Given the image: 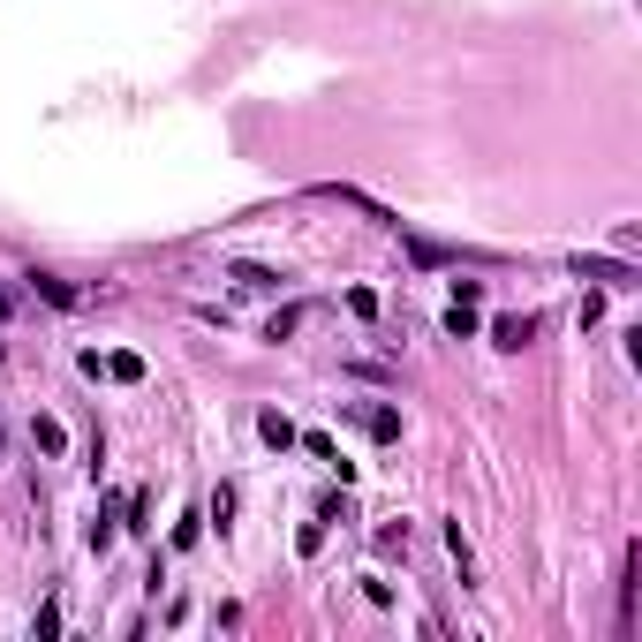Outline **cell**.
<instances>
[{"mask_svg":"<svg viewBox=\"0 0 642 642\" xmlns=\"http://www.w3.org/2000/svg\"><path fill=\"white\" fill-rule=\"evenodd\" d=\"M491 340H499V348H529V340H537V318H529V310H514V318H491Z\"/></svg>","mask_w":642,"mask_h":642,"instance_id":"3","label":"cell"},{"mask_svg":"<svg viewBox=\"0 0 642 642\" xmlns=\"http://www.w3.org/2000/svg\"><path fill=\"white\" fill-rule=\"evenodd\" d=\"M0 318H8V288H0Z\"/></svg>","mask_w":642,"mask_h":642,"instance_id":"12","label":"cell"},{"mask_svg":"<svg viewBox=\"0 0 642 642\" xmlns=\"http://www.w3.org/2000/svg\"><path fill=\"white\" fill-rule=\"evenodd\" d=\"M31 288H38V295H46V303H53V310H76V303H84V288H68L61 272H31Z\"/></svg>","mask_w":642,"mask_h":642,"instance_id":"4","label":"cell"},{"mask_svg":"<svg viewBox=\"0 0 642 642\" xmlns=\"http://www.w3.org/2000/svg\"><path fill=\"white\" fill-rule=\"evenodd\" d=\"M227 280H235V288H250V295L280 288V272H265V265H227Z\"/></svg>","mask_w":642,"mask_h":642,"instance_id":"5","label":"cell"},{"mask_svg":"<svg viewBox=\"0 0 642 642\" xmlns=\"http://www.w3.org/2000/svg\"><path fill=\"white\" fill-rule=\"evenodd\" d=\"M446 333L469 340V333H476V303H461V295H454V310H446Z\"/></svg>","mask_w":642,"mask_h":642,"instance_id":"9","label":"cell"},{"mask_svg":"<svg viewBox=\"0 0 642 642\" xmlns=\"http://www.w3.org/2000/svg\"><path fill=\"white\" fill-rule=\"evenodd\" d=\"M303 446H310V454H318V461H333V469H340V476H348V461H340V446H333V439H325V431H310V439H303Z\"/></svg>","mask_w":642,"mask_h":642,"instance_id":"11","label":"cell"},{"mask_svg":"<svg viewBox=\"0 0 642 642\" xmlns=\"http://www.w3.org/2000/svg\"><path fill=\"white\" fill-rule=\"evenodd\" d=\"M31 439H38V454H61V446H68V431H61L53 416H38V423H31Z\"/></svg>","mask_w":642,"mask_h":642,"instance_id":"8","label":"cell"},{"mask_svg":"<svg viewBox=\"0 0 642 642\" xmlns=\"http://www.w3.org/2000/svg\"><path fill=\"white\" fill-rule=\"evenodd\" d=\"M575 280H597V288H635V265H627V257H575Z\"/></svg>","mask_w":642,"mask_h":642,"instance_id":"1","label":"cell"},{"mask_svg":"<svg viewBox=\"0 0 642 642\" xmlns=\"http://www.w3.org/2000/svg\"><path fill=\"white\" fill-rule=\"evenodd\" d=\"M303 318H310V303H288L280 318H272V340H288V333H303Z\"/></svg>","mask_w":642,"mask_h":642,"instance_id":"10","label":"cell"},{"mask_svg":"<svg viewBox=\"0 0 642 642\" xmlns=\"http://www.w3.org/2000/svg\"><path fill=\"white\" fill-rule=\"evenodd\" d=\"M363 423H371V439H401V408H371V416H363Z\"/></svg>","mask_w":642,"mask_h":642,"instance_id":"7","label":"cell"},{"mask_svg":"<svg viewBox=\"0 0 642 642\" xmlns=\"http://www.w3.org/2000/svg\"><path fill=\"white\" fill-rule=\"evenodd\" d=\"M84 371L91 378H114V386H144V355H129V348H121V355H84Z\"/></svg>","mask_w":642,"mask_h":642,"instance_id":"2","label":"cell"},{"mask_svg":"<svg viewBox=\"0 0 642 642\" xmlns=\"http://www.w3.org/2000/svg\"><path fill=\"white\" fill-rule=\"evenodd\" d=\"M257 431H265V446H295V423L280 416V408H265V416H257Z\"/></svg>","mask_w":642,"mask_h":642,"instance_id":"6","label":"cell"}]
</instances>
